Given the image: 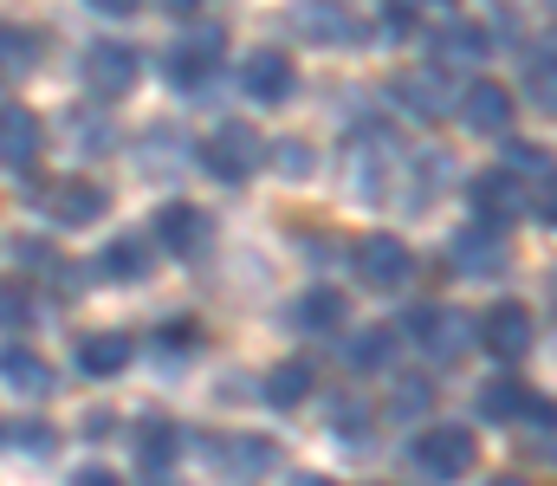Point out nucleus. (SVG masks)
<instances>
[{"mask_svg": "<svg viewBox=\"0 0 557 486\" xmlns=\"http://www.w3.org/2000/svg\"><path fill=\"white\" fill-rule=\"evenodd\" d=\"M473 461H480V441L460 422H434V428H421L416 441H409V468L428 486H454L460 474H473Z\"/></svg>", "mask_w": 557, "mask_h": 486, "instance_id": "obj_1", "label": "nucleus"}, {"mask_svg": "<svg viewBox=\"0 0 557 486\" xmlns=\"http://www.w3.org/2000/svg\"><path fill=\"white\" fill-rule=\"evenodd\" d=\"M221 46H227V26H214V20H188V33L162 52V78L175 85V91H195V85H208L214 78V65H221Z\"/></svg>", "mask_w": 557, "mask_h": 486, "instance_id": "obj_2", "label": "nucleus"}, {"mask_svg": "<svg viewBox=\"0 0 557 486\" xmlns=\"http://www.w3.org/2000/svg\"><path fill=\"white\" fill-rule=\"evenodd\" d=\"M403 331L416 337L428 357L454 363V357H467V350H473V331H480V319H473V312H454V306H416V312L403 319Z\"/></svg>", "mask_w": 557, "mask_h": 486, "instance_id": "obj_3", "label": "nucleus"}, {"mask_svg": "<svg viewBox=\"0 0 557 486\" xmlns=\"http://www.w3.org/2000/svg\"><path fill=\"white\" fill-rule=\"evenodd\" d=\"M201 162H208V175H214V182H247V175L267 162V137H260L253 124H240V117H234V124H221V130L201 144Z\"/></svg>", "mask_w": 557, "mask_h": 486, "instance_id": "obj_4", "label": "nucleus"}, {"mask_svg": "<svg viewBox=\"0 0 557 486\" xmlns=\"http://www.w3.org/2000/svg\"><path fill=\"white\" fill-rule=\"evenodd\" d=\"M473 344L486 350V357H499V363H519V357H532V344H539V319H532V306H493L480 331H473Z\"/></svg>", "mask_w": 557, "mask_h": 486, "instance_id": "obj_5", "label": "nucleus"}, {"mask_svg": "<svg viewBox=\"0 0 557 486\" xmlns=\"http://www.w3.org/2000/svg\"><path fill=\"white\" fill-rule=\"evenodd\" d=\"M467 201H473L480 227H499V234H506L519 214H532V188H525L519 175H506V169H486V175H473Z\"/></svg>", "mask_w": 557, "mask_h": 486, "instance_id": "obj_6", "label": "nucleus"}, {"mask_svg": "<svg viewBox=\"0 0 557 486\" xmlns=\"http://www.w3.org/2000/svg\"><path fill=\"white\" fill-rule=\"evenodd\" d=\"M137 46H117V39H98V46H85V59H78V72H85V91L91 98H104V104H117L131 85H137Z\"/></svg>", "mask_w": 557, "mask_h": 486, "instance_id": "obj_7", "label": "nucleus"}, {"mask_svg": "<svg viewBox=\"0 0 557 486\" xmlns=\"http://www.w3.org/2000/svg\"><path fill=\"white\" fill-rule=\"evenodd\" d=\"M409 273H416V253H409L396 234H370V240H357V279H363L370 292H403Z\"/></svg>", "mask_w": 557, "mask_h": 486, "instance_id": "obj_8", "label": "nucleus"}, {"mask_svg": "<svg viewBox=\"0 0 557 486\" xmlns=\"http://www.w3.org/2000/svg\"><path fill=\"white\" fill-rule=\"evenodd\" d=\"M208 454H214V468H221L234 486H253V481H267V474L278 468V448L273 441H253V435H214Z\"/></svg>", "mask_w": 557, "mask_h": 486, "instance_id": "obj_9", "label": "nucleus"}, {"mask_svg": "<svg viewBox=\"0 0 557 486\" xmlns=\"http://www.w3.org/2000/svg\"><path fill=\"white\" fill-rule=\"evenodd\" d=\"M156 240H162L169 253L195 260V253H208V240H214V221H208L195 201H162V208H156Z\"/></svg>", "mask_w": 557, "mask_h": 486, "instance_id": "obj_10", "label": "nucleus"}, {"mask_svg": "<svg viewBox=\"0 0 557 486\" xmlns=\"http://www.w3.org/2000/svg\"><path fill=\"white\" fill-rule=\"evenodd\" d=\"M454 273H467V279H493V273H506V260H512V247H506V234L499 227H460L454 234Z\"/></svg>", "mask_w": 557, "mask_h": 486, "instance_id": "obj_11", "label": "nucleus"}, {"mask_svg": "<svg viewBox=\"0 0 557 486\" xmlns=\"http://www.w3.org/2000/svg\"><path fill=\"white\" fill-rule=\"evenodd\" d=\"M460 124H467L473 137H506V130H512V91L493 85V78L467 85V91H460Z\"/></svg>", "mask_w": 557, "mask_h": 486, "instance_id": "obj_12", "label": "nucleus"}, {"mask_svg": "<svg viewBox=\"0 0 557 486\" xmlns=\"http://www.w3.org/2000/svg\"><path fill=\"white\" fill-rule=\"evenodd\" d=\"M39 150H46V130H39V117H33L26 104H0V162L26 175V169L39 162Z\"/></svg>", "mask_w": 557, "mask_h": 486, "instance_id": "obj_13", "label": "nucleus"}, {"mask_svg": "<svg viewBox=\"0 0 557 486\" xmlns=\"http://www.w3.org/2000/svg\"><path fill=\"white\" fill-rule=\"evenodd\" d=\"M486 26H473V20H447V26H434V39H428V59H434V72H447V65H480L486 59Z\"/></svg>", "mask_w": 557, "mask_h": 486, "instance_id": "obj_14", "label": "nucleus"}, {"mask_svg": "<svg viewBox=\"0 0 557 486\" xmlns=\"http://www.w3.org/2000/svg\"><path fill=\"white\" fill-rule=\"evenodd\" d=\"M389 98H396L409 117H441V111H447V72H434V65L396 72V78H389Z\"/></svg>", "mask_w": 557, "mask_h": 486, "instance_id": "obj_15", "label": "nucleus"}, {"mask_svg": "<svg viewBox=\"0 0 557 486\" xmlns=\"http://www.w3.org/2000/svg\"><path fill=\"white\" fill-rule=\"evenodd\" d=\"M104 208H111L104 182H78V175H72V182H59V188L46 195V214H52V221H65V227H91Z\"/></svg>", "mask_w": 557, "mask_h": 486, "instance_id": "obj_16", "label": "nucleus"}, {"mask_svg": "<svg viewBox=\"0 0 557 486\" xmlns=\"http://www.w3.org/2000/svg\"><path fill=\"white\" fill-rule=\"evenodd\" d=\"M240 85H247V98L278 104V98L292 91V59H285V52H253V59L240 65Z\"/></svg>", "mask_w": 557, "mask_h": 486, "instance_id": "obj_17", "label": "nucleus"}, {"mask_svg": "<svg viewBox=\"0 0 557 486\" xmlns=\"http://www.w3.org/2000/svg\"><path fill=\"white\" fill-rule=\"evenodd\" d=\"M175 454H182V428H175V422H162V415H149V422L137 428V461H143V474H156V481H162V474L175 468Z\"/></svg>", "mask_w": 557, "mask_h": 486, "instance_id": "obj_18", "label": "nucleus"}, {"mask_svg": "<svg viewBox=\"0 0 557 486\" xmlns=\"http://www.w3.org/2000/svg\"><path fill=\"white\" fill-rule=\"evenodd\" d=\"M124 363H131V337L124 331H91L78 344V370L85 376H124Z\"/></svg>", "mask_w": 557, "mask_h": 486, "instance_id": "obj_19", "label": "nucleus"}, {"mask_svg": "<svg viewBox=\"0 0 557 486\" xmlns=\"http://www.w3.org/2000/svg\"><path fill=\"white\" fill-rule=\"evenodd\" d=\"M0 383H7L13 396H52V370H46L33 350H20V344L0 350Z\"/></svg>", "mask_w": 557, "mask_h": 486, "instance_id": "obj_20", "label": "nucleus"}, {"mask_svg": "<svg viewBox=\"0 0 557 486\" xmlns=\"http://www.w3.org/2000/svg\"><path fill=\"white\" fill-rule=\"evenodd\" d=\"M480 422H525V409H532V389L525 383H512V376H493L486 389H480Z\"/></svg>", "mask_w": 557, "mask_h": 486, "instance_id": "obj_21", "label": "nucleus"}, {"mask_svg": "<svg viewBox=\"0 0 557 486\" xmlns=\"http://www.w3.org/2000/svg\"><path fill=\"white\" fill-rule=\"evenodd\" d=\"M143 273H149V247L143 240H111L98 253V279H111V286H137Z\"/></svg>", "mask_w": 557, "mask_h": 486, "instance_id": "obj_22", "label": "nucleus"}, {"mask_svg": "<svg viewBox=\"0 0 557 486\" xmlns=\"http://www.w3.org/2000/svg\"><path fill=\"white\" fill-rule=\"evenodd\" d=\"M292 324H298V331H337V324H344V292L311 286V292L292 306Z\"/></svg>", "mask_w": 557, "mask_h": 486, "instance_id": "obj_23", "label": "nucleus"}, {"mask_svg": "<svg viewBox=\"0 0 557 486\" xmlns=\"http://www.w3.org/2000/svg\"><path fill=\"white\" fill-rule=\"evenodd\" d=\"M311 396V363H273V376H267V402L273 409H298Z\"/></svg>", "mask_w": 557, "mask_h": 486, "instance_id": "obj_24", "label": "nucleus"}, {"mask_svg": "<svg viewBox=\"0 0 557 486\" xmlns=\"http://www.w3.org/2000/svg\"><path fill=\"white\" fill-rule=\"evenodd\" d=\"M33 59H39V39H33L26 26H7V20H0V78L33 72Z\"/></svg>", "mask_w": 557, "mask_h": 486, "instance_id": "obj_25", "label": "nucleus"}, {"mask_svg": "<svg viewBox=\"0 0 557 486\" xmlns=\"http://www.w3.org/2000/svg\"><path fill=\"white\" fill-rule=\"evenodd\" d=\"M525 85H532L539 111H552V104H557V91H552V39H539V52L525 59Z\"/></svg>", "mask_w": 557, "mask_h": 486, "instance_id": "obj_26", "label": "nucleus"}, {"mask_svg": "<svg viewBox=\"0 0 557 486\" xmlns=\"http://www.w3.org/2000/svg\"><path fill=\"white\" fill-rule=\"evenodd\" d=\"M267 162H278V175H292V182H305L311 175V144H298V137H278Z\"/></svg>", "mask_w": 557, "mask_h": 486, "instance_id": "obj_27", "label": "nucleus"}, {"mask_svg": "<svg viewBox=\"0 0 557 486\" xmlns=\"http://www.w3.org/2000/svg\"><path fill=\"white\" fill-rule=\"evenodd\" d=\"M298 26H305L311 39H350V20H344V13H331V7H324V13H318V7H305V13H298Z\"/></svg>", "mask_w": 557, "mask_h": 486, "instance_id": "obj_28", "label": "nucleus"}, {"mask_svg": "<svg viewBox=\"0 0 557 486\" xmlns=\"http://www.w3.org/2000/svg\"><path fill=\"white\" fill-rule=\"evenodd\" d=\"M389 350H396V331H363V337H357V350H350V357H357V363H363V370H370V363H376V370H383V363H389Z\"/></svg>", "mask_w": 557, "mask_h": 486, "instance_id": "obj_29", "label": "nucleus"}, {"mask_svg": "<svg viewBox=\"0 0 557 486\" xmlns=\"http://www.w3.org/2000/svg\"><path fill=\"white\" fill-rule=\"evenodd\" d=\"M428 402H434V383H428V376H409V383L396 389V409H428Z\"/></svg>", "mask_w": 557, "mask_h": 486, "instance_id": "obj_30", "label": "nucleus"}, {"mask_svg": "<svg viewBox=\"0 0 557 486\" xmlns=\"http://www.w3.org/2000/svg\"><path fill=\"white\" fill-rule=\"evenodd\" d=\"M0 324H26V292L20 286H0Z\"/></svg>", "mask_w": 557, "mask_h": 486, "instance_id": "obj_31", "label": "nucleus"}, {"mask_svg": "<svg viewBox=\"0 0 557 486\" xmlns=\"http://www.w3.org/2000/svg\"><path fill=\"white\" fill-rule=\"evenodd\" d=\"M416 26V13H409V0H396L389 13H383V33H409Z\"/></svg>", "mask_w": 557, "mask_h": 486, "instance_id": "obj_32", "label": "nucleus"}, {"mask_svg": "<svg viewBox=\"0 0 557 486\" xmlns=\"http://www.w3.org/2000/svg\"><path fill=\"white\" fill-rule=\"evenodd\" d=\"M72 486H124V481H117V474H104V468H85Z\"/></svg>", "mask_w": 557, "mask_h": 486, "instance_id": "obj_33", "label": "nucleus"}, {"mask_svg": "<svg viewBox=\"0 0 557 486\" xmlns=\"http://www.w3.org/2000/svg\"><path fill=\"white\" fill-rule=\"evenodd\" d=\"M493 486H525V481H512V474H499V481H493Z\"/></svg>", "mask_w": 557, "mask_h": 486, "instance_id": "obj_34", "label": "nucleus"}, {"mask_svg": "<svg viewBox=\"0 0 557 486\" xmlns=\"http://www.w3.org/2000/svg\"><path fill=\"white\" fill-rule=\"evenodd\" d=\"M292 486H331V481H292Z\"/></svg>", "mask_w": 557, "mask_h": 486, "instance_id": "obj_35", "label": "nucleus"}, {"mask_svg": "<svg viewBox=\"0 0 557 486\" xmlns=\"http://www.w3.org/2000/svg\"><path fill=\"white\" fill-rule=\"evenodd\" d=\"M156 486H162V481H156Z\"/></svg>", "mask_w": 557, "mask_h": 486, "instance_id": "obj_36", "label": "nucleus"}]
</instances>
